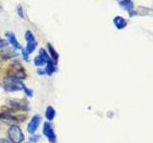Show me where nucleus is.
<instances>
[{
	"label": "nucleus",
	"instance_id": "obj_1",
	"mask_svg": "<svg viewBox=\"0 0 153 143\" xmlns=\"http://www.w3.org/2000/svg\"><path fill=\"white\" fill-rule=\"evenodd\" d=\"M3 87L8 92H19V91H23L25 89L26 86L20 79L10 76V77L4 79Z\"/></svg>",
	"mask_w": 153,
	"mask_h": 143
},
{
	"label": "nucleus",
	"instance_id": "obj_2",
	"mask_svg": "<svg viewBox=\"0 0 153 143\" xmlns=\"http://www.w3.org/2000/svg\"><path fill=\"white\" fill-rule=\"evenodd\" d=\"M8 136L10 140L13 143H21L24 141V135L21 131V129L17 125H13L9 128Z\"/></svg>",
	"mask_w": 153,
	"mask_h": 143
},
{
	"label": "nucleus",
	"instance_id": "obj_3",
	"mask_svg": "<svg viewBox=\"0 0 153 143\" xmlns=\"http://www.w3.org/2000/svg\"><path fill=\"white\" fill-rule=\"evenodd\" d=\"M42 133L44 136L49 140L50 143H56V133L53 129V126L49 122H45L43 124V129H42Z\"/></svg>",
	"mask_w": 153,
	"mask_h": 143
},
{
	"label": "nucleus",
	"instance_id": "obj_4",
	"mask_svg": "<svg viewBox=\"0 0 153 143\" xmlns=\"http://www.w3.org/2000/svg\"><path fill=\"white\" fill-rule=\"evenodd\" d=\"M50 59L51 58H50L49 55L47 54V52L44 49H40L39 55L36 56L35 59H33V63H35V65L36 67H42V66L46 65Z\"/></svg>",
	"mask_w": 153,
	"mask_h": 143
},
{
	"label": "nucleus",
	"instance_id": "obj_5",
	"mask_svg": "<svg viewBox=\"0 0 153 143\" xmlns=\"http://www.w3.org/2000/svg\"><path fill=\"white\" fill-rule=\"evenodd\" d=\"M41 123V116L39 114H35L32 118L31 120L29 121L28 125H27V131L28 133H30L31 135H33V133H36V131L38 129Z\"/></svg>",
	"mask_w": 153,
	"mask_h": 143
},
{
	"label": "nucleus",
	"instance_id": "obj_6",
	"mask_svg": "<svg viewBox=\"0 0 153 143\" xmlns=\"http://www.w3.org/2000/svg\"><path fill=\"white\" fill-rule=\"evenodd\" d=\"M120 6L128 12L129 16H135L137 14V13L134 11V3L132 0H123L120 2Z\"/></svg>",
	"mask_w": 153,
	"mask_h": 143
},
{
	"label": "nucleus",
	"instance_id": "obj_7",
	"mask_svg": "<svg viewBox=\"0 0 153 143\" xmlns=\"http://www.w3.org/2000/svg\"><path fill=\"white\" fill-rule=\"evenodd\" d=\"M6 36L8 38V41L10 42V44H11L13 48H16V49H17V50H22V46L19 44V42L16 39V36L13 32H7Z\"/></svg>",
	"mask_w": 153,
	"mask_h": 143
},
{
	"label": "nucleus",
	"instance_id": "obj_8",
	"mask_svg": "<svg viewBox=\"0 0 153 143\" xmlns=\"http://www.w3.org/2000/svg\"><path fill=\"white\" fill-rule=\"evenodd\" d=\"M113 23L114 25L116 26L118 30H123L126 26H127V21L126 18H123L122 16H116L113 19Z\"/></svg>",
	"mask_w": 153,
	"mask_h": 143
},
{
	"label": "nucleus",
	"instance_id": "obj_9",
	"mask_svg": "<svg viewBox=\"0 0 153 143\" xmlns=\"http://www.w3.org/2000/svg\"><path fill=\"white\" fill-rule=\"evenodd\" d=\"M45 73L46 74L48 75H52L53 74L55 73L56 71V63L52 59H50L48 61V63L46 64V67H45Z\"/></svg>",
	"mask_w": 153,
	"mask_h": 143
},
{
	"label": "nucleus",
	"instance_id": "obj_10",
	"mask_svg": "<svg viewBox=\"0 0 153 143\" xmlns=\"http://www.w3.org/2000/svg\"><path fill=\"white\" fill-rule=\"evenodd\" d=\"M47 47H48V51H49V55L51 56L52 60L54 61L55 63H56L57 60H59V54H57V52H56L55 48L51 45V43H48Z\"/></svg>",
	"mask_w": 153,
	"mask_h": 143
},
{
	"label": "nucleus",
	"instance_id": "obj_11",
	"mask_svg": "<svg viewBox=\"0 0 153 143\" xmlns=\"http://www.w3.org/2000/svg\"><path fill=\"white\" fill-rule=\"evenodd\" d=\"M45 116L48 121H52L56 116V110L52 106H48L45 111Z\"/></svg>",
	"mask_w": 153,
	"mask_h": 143
},
{
	"label": "nucleus",
	"instance_id": "obj_12",
	"mask_svg": "<svg viewBox=\"0 0 153 143\" xmlns=\"http://www.w3.org/2000/svg\"><path fill=\"white\" fill-rule=\"evenodd\" d=\"M36 45H37V43L36 41H32V42H28L27 43V46H26V52H28L29 55L32 54V52L36 50Z\"/></svg>",
	"mask_w": 153,
	"mask_h": 143
},
{
	"label": "nucleus",
	"instance_id": "obj_13",
	"mask_svg": "<svg viewBox=\"0 0 153 143\" xmlns=\"http://www.w3.org/2000/svg\"><path fill=\"white\" fill-rule=\"evenodd\" d=\"M25 39L28 42H32V41H35V35H33V32L31 31H26L25 32Z\"/></svg>",
	"mask_w": 153,
	"mask_h": 143
},
{
	"label": "nucleus",
	"instance_id": "obj_14",
	"mask_svg": "<svg viewBox=\"0 0 153 143\" xmlns=\"http://www.w3.org/2000/svg\"><path fill=\"white\" fill-rule=\"evenodd\" d=\"M39 139H40V136L38 135H33H33L30 136V142L31 143H37Z\"/></svg>",
	"mask_w": 153,
	"mask_h": 143
},
{
	"label": "nucleus",
	"instance_id": "obj_15",
	"mask_svg": "<svg viewBox=\"0 0 153 143\" xmlns=\"http://www.w3.org/2000/svg\"><path fill=\"white\" fill-rule=\"evenodd\" d=\"M16 11H17L18 15L21 18H24V12H23V8H22L21 5H18V6L16 7Z\"/></svg>",
	"mask_w": 153,
	"mask_h": 143
},
{
	"label": "nucleus",
	"instance_id": "obj_16",
	"mask_svg": "<svg viewBox=\"0 0 153 143\" xmlns=\"http://www.w3.org/2000/svg\"><path fill=\"white\" fill-rule=\"evenodd\" d=\"M24 91V93L26 94V95H28L29 97H33V91L31 90V89H29V88H27V87H25V89L23 90Z\"/></svg>",
	"mask_w": 153,
	"mask_h": 143
},
{
	"label": "nucleus",
	"instance_id": "obj_17",
	"mask_svg": "<svg viewBox=\"0 0 153 143\" xmlns=\"http://www.w3.org/2000/svg\"><path fill=\"white\" fill-rule=\"evenodd\" d=\"M22 55H23L24 59H25V60H29V54L26 52L25 49H23V48H22Z\"/></svg>",
	"mask_w": 153,
	"mask_h": 143
},
{
	"label": "nucleus",
	"instance_id": "obj_18",
	"mask_svg": "<svg viewBox=\"0 0 153 143\" xmlns=\"http://www.w3.org/2000/svg\"><path fill=\"white\" fill-rule=\"evenodd\" d=\"M8 44V42L5 40V39H0V49H2V48L6 47Z\"/></svg>",
	"mask_w": 153,
	"mask_h": 143
},
{
	"label": "nucleus",
	"instance_id": "obj_19",
	"mask_svg": "<svg viewBox=\"0 0 153 143\" xmlns=\"http://www.w3.org/2000/svg\"><path fill=\"white\" fill-rule=\"evenodd\" d=\"M37 74H40V75L46 74V73H45V70H43V69H41V68H39V69L37 70Z\"/></svg>",
	"mask_w": 153,
	"mask_h": 143
},
{
	"label": "nucleus",
	"instance_id": "obj_20",
	"mask_svg": "<svg viewBox=\"0 0 153 143\" xmlns=\"http://www.w3.org/2000/svg\"><path fill=\"white\" fill-rule=\"evenodd\" d=\"M0 143H13L11 140H7V139H4V138H1L0 139Z\"/></svg>",
	"mask_w": 153,
	"mask_h": 143
},
{
	"label": "nucleus",
	"instance_id": "obj_21",
	"mask_svg": "<svg viewBox=\"0 0 153 143\" xmlns=\"http://www.w3.org/2000/svg\"><path fill=\"white\" fill-rule=\"evenodd\" d=\"M0 9H1V7H0Z\"/></svg>",
	"mask_w": 153,
	"mask_h": 143
}]
</instances>
